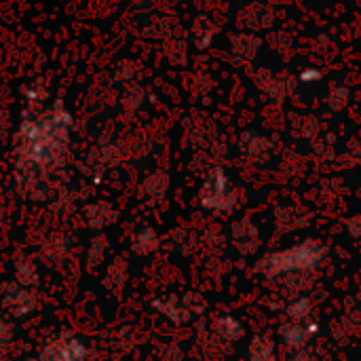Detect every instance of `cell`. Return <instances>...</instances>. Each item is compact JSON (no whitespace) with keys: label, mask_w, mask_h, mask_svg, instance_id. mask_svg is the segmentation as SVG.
<instances>
[{"label":"cell","mask_w":361,"mask_h":361,"mask_svg":"<svg viewBox=\"0 0 361 361\" xmlns=\"http://www.w3.org/2000/svg\"><path fill=\"white\" fill-rule=\"evenodd\" d=\"M328 256H330V250L324 241L305 239L290 247H281V250H273L264 254L258 260L256 271L267 279L307 275V273H315L317 269H322Z\"/></svg>","instance_id":"obj_1"},{"label":"cell","mask_w":361,"mask_h":361,"mask_svg":"<svg viewBox=\"0 0 361 361\" xmlns=\"http://www.w3.org/2000/svg\"><path fill=\"white\" fill-rule=\"evenodd\" d=\"M199 203H201L203 209H207L212 214H218V216L231 214V212H235L239 207L241 192L233 184V180H231V176L226 173L224 167H214L207 173V178H205V182H203V186L199 190Z\"/></svg>","instance_id":"obj_2"},{"label":"cell","mask_w":361,"mask_h":361,"mask_svg":"<svg viewBox=\"0 0 361 361\" xmlns=\"http://www.w3.org/2000/svg\"><path fill=\"white\" fill-rule=\"evenodd\" d=\"M154 309L171 324L184 326L197 315V311L201 309V302H199L197 294H184V296L167 294V296H161L159 300H154Z\"/></svg>","instance_id":"obj_3"},{"label":"cell","mask_w":361,"mask_h":361,"mask_svg":"<svg viewBox=\"0 0 361 361\" xmlns=\"http://www.w3.org/2000/svg\"><path fill=\"white\" fill-rule=\"evenodd\" d=\"M87 355H89V349L78 336L59 334L42 347L40 361H85Z\"/></svg>","instance_id":"obj_4"},{"label":"cell","mask_w":361,"mask_h":361,"mask_svg":"<svg viewBox=\"0 0 361 361\" xmlns=\"http://www.w3.org/2000/svg\"><path fill=\"white\" fill-rule=\"evenodd\" d=\"M279 343L290 349V351H298L305 349L317 334H319V322L313 317L309 322H290L286 319L279 326Z\"/></svg>","instance_id":"obj_5"},{"label":"cell","mask_w":361,"mask_h":361,"mask_svg":"<svg viewBox=\"0 0 361 361\" xmlns=\"http://www.w3.org/2000/svg\"><path fill=\"white\" fill-rule=\"evenodd\" d=\"M2 305L15 317H25L36 309V292L34 288L21 286L13 279L2 288Z\"/></svg>","instance_id":"obj_6"},{"label":"cell","mask_w":361,"mask_h":361,"mask_svg":"<svg viewBox=\"0 0 361 361\" xmlns=\"http://www.w3.org/2000/svg\"><path fill=\"white\" fill-rule=\"evenodd\" d=\"M231 243L243 256H252L260 250V231L250 218H239L231 224Z\"/></svg>","instance_id":"obj_7"},{"label":"cell","mask_w":361,"mask_h":361,"mask_svg":"<svg viewBox=\"0 0 361 361\" xmlns=\"http://www.w3.org/2000/svg\"><path fill=\"white\" fill-rule=\"evenodd\" d=\"M239 23L245 25L250 32L269 30V27L275 23V11L271 8L269 2L256 0V2L247 4V6L239 13Z\"/></svg>","instance_id":"obj_8"},{"label":"cell","mask_w":361,"mask_h":361,"mask_svg":"<svg viewBox=\"0 0 361 361\" xmlns=\"http://www.w3.org/2000/svg\"><path fill=\"white\" fill-rule=\"evenodd\" d=\"M239 148H241V154L250 159L252 163H264L273 154V142L267 135L256 133V131H245L239 140Z\"/></svg>","instance_id":"obj_9"},{"label":"cell","mask_w":361,"mask_h":361,"mask_svg":"<svg viewBox=\"0 0 361 361\" xmlns=\"http://www.w3.org/2000/svg\"><path fill=\"white\" fill-rule=\"evenodd\" d=\"M214 334L224 345H237L245 334V326H243V322L239 317L226 313V315H220L214 322Z\"/></svg>","instance_id":"obj_10"},{"label":"cell","mask_w":361,"mask_h":361,"mask_svg":"<svg viewBox=\"0 0 361 361\" xmlns=\"http://www.w3.org/2000/svg\"><path fill=\"white\" fill-rule=\"evenodd\" d=\"M260 47H262L260 36H256L252 32H241V34H235L231 38V51L239 61L256 59V55L260 53Z\"/></svg>","instance_id":"obj_11"},{"label":"cell","mask_w":361,"mask_h":361,"mask_svg":"<svg viewBox=\"0 0 361 361\" xmlns=\"http://www.w3.org/2000/svg\"><path fill=\"white\" fill-rule=\"evenodd\" d=\"M256 85L269 97H273L275 102H281V99H286L290 95L294 82L283 78V76H273L271 72H260V74H256Z\"/></svg>","instance_id":"obj_12"},{"label":"cell","mask_w":361,"mask_h":361,"mask_svg":"<svg viewBox=\"0 0 361 361\" xmlns=\"http://www.w3.org/2000/svg\"><path fill=\"white\" fill-rule=\"evenodd\" d=\"M218 32H220V27H218V23L212 17L199 15L195 19V25H192V42H195V47L199 51L212 47L214 40H216V36H218Z\"/></svg>","instance_id":"obj_13"},{"label":"cell","mask_w":361,"mask_h":361,"mask_svg":"<svg viewBox=\"0 0 361 361\" xmlns=\"http://www.w3.org/2000/svg\"><path fill=\"white\" fill-rule=\"evenodd\" d=\"M247 361H277V345L271 336L258 334L247 345Z\"/></svg>","instance_id":"obj_14"},{"label":"cell","mask_w":361,"mask_h":361,"mask_svg":"<svg viewBox=\"0 0 361 361\" xmlns=\"http://www.w3.org/2000/svg\"><path fill=\"white\" fill-rule=\"evenodd\" d=\"M283 313H286V319H290V322H309L315 317V302L311 296L302 294V296L292 298L286 305Z\"/></svg>","instance_id":"obj_15"},{"label":"cell","mask_w":361,"mask_h":361,"mask_svg":"<svg viewBox=\"0 0 361 361\" xmlns=\"http://www.w3.org/2000/svg\"><path fill=\"white\" fill-rule=\"evenodd\" d=\"M161 245V239H159V233L154 228H142L133 235L131 239V250L137 254V256H148L152 252H157Z\"/></svg>","instance_id":"obj_16"},{"label":"cell","mask_w":361,"mask_h":361,"mask_svg":"<svg viewBox=\"0 0 361 361\" xmlns=\"http://www.w3.org/2000/svg\"><path fill=\"white\" fill-rule=\"evenodd\" d=\"M127 277H129V271H127V264L125 260H114L108 264L106 273H104V286L110 290V292H121L127 283Z\"/></svg>","instance_id":"obj_17"},{"label":"cell","mask_w":361,"mask_h":361,"mask_svg":"<svg viewBox=\"0 0 361 361\" xmlns=\"http://www.w3.org/2000/svg\"><path fill=\"white\" fill-rule=\"evenodd\" d=\"M38 269L34 264V260L30 258H21L15 262V281L27 288H36L38 286Z\"/></svg>","instance_id":"obj_18"},{"label":"cell","mask_w":361,"mask_h":361,"mask_svg":"<svg viewBox=\"0 0 361 361\" xmlns=\"http://www.w3.org/2000/svg\"><path fill=\"white\" fill-rule=\"evenodd\" d=\"M87 220H89V224H91L93 228H104V226H108V224H112V222L116 220V214H114V209H112L110 205L97 203V205L89 207Z\"/></svg>","instance_id":"obj_19"},{"label":"cell","mask_w":361,"mask_h":361,"mask_svg":"<svg viewBox=\"0 0 361 361\" xmlns=\"http://www.w3.org/2000/svg\"><path fill=\"white\" fill-rule=\"evenodd\" d=\"M349 99H351V91L349 87H345L343 82H334L328 91V106L334 110V112H341L349 106Z\"/></svg>","instance_id":"obj_20"},{"label":"cell","mask_w":361,"mask_h":361,"mask_svg":"<svg viewBox=\"0 0 361 361\" xmlns=\"http://www.w3.org/2000/svg\"><path fill=\"white\" fill-rule=\"evenodd\" d=\"M167 184H169V180H167L165 173H152V176L144 182V195H146L148 199L157 201V199H161V197L165 195Z\"/></svg>","instance_id":"obj_21"},{"label":"cell","mask_w":361,"mask_h":361,"mask_svg":"<svg viewBox=\"0 0 361 361\" xmlns=\"http://www.w3.org/2000/svg\"><path fill=\"white\" fill-rule=\"evenodd\" d=\"M275 222L283 231H296L302 224V222H298V212H294V209H279V212H275Z\"/></svg>","instance_id":"obj_22"},{"label":"cell","mask_w":361,"mask_h":361,"mask_svg":"<svg viewBox=\"0 0 361 361\" xmlns=\"http://www.w3.org/2000/svg\"><path fill=\"white\" fill-rule=\"evenodd\" d=\"M104 256H106V241H104V239H95V241L91 243L89 252H87V264L93 269V267L102 264Z\"/></svg>","instance_id":"obj_23"},{"label":"cell","mask_w":361,"mask_h":361,"mask_svg":"<svg viewBox=\"0 0 361 361\" xmlns=\"http://www.w3.org/2000/svg\"><path fill=\"white\" fill-rule=\"evenodd\" d=\"M66 254H68V243L66 241H53L51 245L47 243V247H44V256L49 260H61Z\"/></svg>","instance_id":"obj_24"},{"label":"cell","mask_w":361,"mask_h":361,"mask_svg":"<svg viewBox=\"0 0 361 361\" xmlns=\"http://www.w3.org/2000/svg\"><path fill=\"white\" fill-rule=\"evenodd\" d=\"M302 127L298 129V135L300 137H315L317 131H319V123L313 118V116H302Z\"/></svg>","instance_id":"obj_25"},{"label":"cell","mask_w":361,"mask_h":361,"mask_svg":"<svg viewBox=\"0 0 361 361\" xmlns=\"http://www.w3.org/2000/svg\"><path fill=\"white\" fill-rule=\"evenodd\" d=\"M11 338H13V332H11V326L6 322L0 319V361L4 360L6 355V349L11 345Z\"/></svg>","instance_id":"obj_26"},{"label":"cell","mask_w":361,"mask_h":361,"mask_svg":"<svg viewBox=\"0 0 361 361\" xmlns=\"http://www.w3.org/2000/svg\"><path fill=\"white\" fill-rule=\"evenodd\" d=\"M322 78H324V72H322L319 68H305V70L300 72V76H298V80L305 82V85H315V82H319Z\"/></svg>","instance_id":"obj_27"},{"label":"cell","mask_w":361,"mask_h":361,"mask_svg":"<svg viewBox=\"0 0 361 361\" xmlns=\"http://www.w3.org/2000/svg\"><path fill=\"white\" fill-rule=\"evenodd\" d=\"M345 231L349 233V237H353V239H361V214L351 216V218L345 222Z\"/></svg>","instance_id":"obj_28"},{"label":"cell","mask_w":361,"mask_h":361,"mask_svg":"<svg viewBox=\"0 0 361 361\" xmlns=\"http://www.w3.org/2000/svg\"><path fill=\"white\" fill-rule=\"evenodd\" d=\"M345 157L351 161V163H355V165H361V140H351L349 142V146H347V152H345Z\"/></svg>","instance_id":"obj_29"},{"label":"cell","mask_w":361,"mask_h":361,"mask_svg":"<svg viewBox=\"0 0 361 361\" xmlns=\"http://www.w3.org/2000/svg\"><path fill=\"white\" fill-rule=\"evenodd\" d=\"M286 361H317L315 360V353L309 351L307 347L305 349H298V351H292V355Z\"/></svg>","instance_id":"obj_30"},{"label":"cell","mask_w":361,"mask_h":361,"mask_svg":"<svg viewBox=\"0 0 361 361\" xmlns=\"http://www.w3.org/2000/svg\"><path fill=\"white\" fill-rule=\"evenodd\" d=\"M315 150H317L319 157H324V159L328 157V159H330L332 152H334V146H332V142L328 144V140H324V142H317V144H315Z\"/></svg>","instance_id":"obj_31"},{"label":"cell","mask_w":361,"mask_h":361,"mask_svg":"<svg viewBox=\"0 0 361 361\" xmlns=\"http://www.w3.org/2000/svg\"><path fill=\"white\" fill-rule=\"evenodd\" d=\"M262 2H277V0H262Z\"/></svg>","instance_id":"obj_32"},{"label":"cell","mask_w":361,"mask_h":361,"mask_svg":"<svg viewBox=\"0 0 361 361\" xmlns=\"http://www.w3.org/2000/svg\"><path fill=\"white\" fill-rule=\"evenodd\" d=\"M27 361H36V360H27Z\"/></svg>","instance_id":"obj_33"},{"label":"cell","mask_w":361,"mask_h":361,"mask_svg":"<svg viewBox=\"0 0 361 361\" xmlns=\"http://www.w3.org/2000/svg\"><path fill=\"white\" fill-rule=\"evenodd\" d=\"M360 38H361V30H360Z\"/></svg>","instance_id":"obj_34"},{"label":"cell","mask_w":361,"mask_h":361,"mask_svg":"<svg viewBox=\"0 0 361 361\" xmlns=\"http://www.w3.org/2000/svg\"><path fill=\"white\" fill-rule=\"evenodd\" d=\"M355 361H361V360H355Z\"/></svg>","instance_id":"obj_35"}]
</instances>
